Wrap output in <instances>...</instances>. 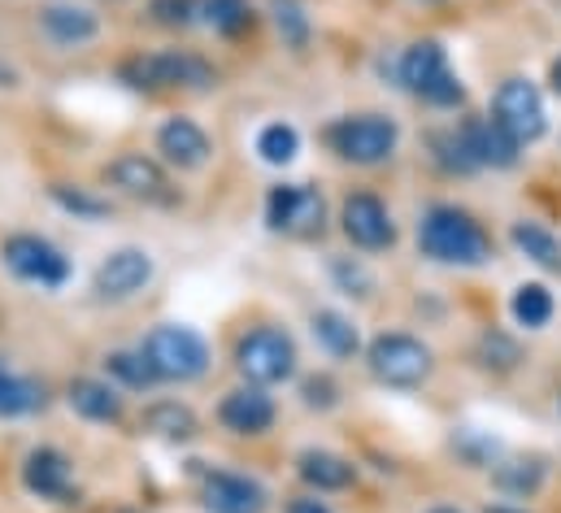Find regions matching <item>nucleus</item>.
Masks as SVG:
<instances>
[{"instance_id": "7ed1b4c3", "label": "nucleus", "mask_w": 561, "mask_h": 513, "mask_svg": "<svg viewBox=\"0 0 561 513\" xmlns=\"http://www.w3.org/2000/svg\"><path fill=\"white\" fill-rule=\"evenodd\" d=\"M123 83L136 88V92H165V88L205 92V88L218 83V70L196 53L165 48V53H140V57L123 61Z\"/></svg>"}, {"instance_id": "72a5a7b5", "label": "nucleus", "mask_w": 561, "mask_h": 513, "mask_svg": "<svg viewBox=\"0 0 561 513\" xmlns=\"http://www.w3.org/2000/svg\"><path fill=\"white\" fill-rule=\"evenodd\" d=\"M479 362L488 371H514L523 362V349L510 335H501V331H483L479 335Z\"/></svg>"}, {"instance_id": "a211bd4d", "label": "nucleus", "mask_w": 561, "mask_h": 513, "mask_svg": "<svg viewBox=\"0 0 561 513\" xmlns=\"http://www.w3.org/2000/svg\"><path fill=\"white\" fill-rule=\"evenodd\" d=\"M157 152H161L165 166L201 170V166L209 161L214 144H209V135H205L201 123H192V118H170V123H161V130H157Z\"/></svg>"}, {"instance_id": "393cba45", "label": "nucleus", "mask_w": 561, "mask_h": 513, "mask_svg": "<svg viewBox=\"0 0 561 513\" xmlns=\"http://www.w3.org/2000/svg\"><path fill=\"white\" fill-rule=\"evenodd\" d=\"M510 314H514L518 327L545 331V327L553 322V314H558V300H553V292H549L545 283H523V287L514 292V300H510Z\"/></svg>"}, {"instance_id": "58836bf2", "label": "nucleus", "mask_w": 561, "mask_h": 513, "mask_svg": "<svg viewBox=\"0 0 561 513\" xmlns=\"http://www.w3.org/2000/svg\"><path fill=\"white\" fill-rule=\"evenodd\" d=\"M549 88H553V92L561 96V57L553 61V66H549Z\"/></svg>"}, {"instance_id": "4be33fe9", "label": "nucleus", "mask_w": 561, "mask_h": 513, "mask_svg": "<svg viewBox=\"0 0 561 513\" xmlns=\"http://www.w3.org/2000/svg\"><path fill=\"white\" fill-rule=\"evenodd\" d=\"M144 431H152V435H161V440H170V444H187V440H196L201 422H196V413H192L187 404H179V400H157V404L144 409Z\"/></svg>"}, {"instance_id": "c9c22d12", "label": "nucleus", "mask_w": 561, "mask_h": 513, "mask_svg": "<svg viewBox=\"0 0 561 513\" xmlns=\"http://www.w3.org/2000/svg\"><path fill=\"white\" fill-rule=\"evenodd\" d=\"M300 400H305V409H335L340 404V384L331 375H309L300 384Z\"/></svg>"}, {"instance_id": "ea45409f", "label": "nucleus", "mask_w": 561, "mask_h": 513, "mask_svg": "<svg viewBox=\"0 0 561 513\" xmlns=\"http://www.w3.org/2000/svg\"><path fill=\"white\" fill-rule=\"evenodd\" d=\"M488 513H527V510H514V505H492Z\"/></svg>"}, {"instance_id": "0eeeda50", "label": "nucleus", "mask_w": 561, "mask_h": 513, "mask_svg": "<svg viewBox=\"0 0 561 513\" xmlns=\"http://www.w3.org/2000/svg\"><path fill=\"white\" fill-rule=\"evenodd\" d=\"M236 366L249 384L275 387L287 384L296 375V344L279 327H253L249 335H240L236 344Z\"/></svg>"}, {"instance_id": "5701e85b", "label": "nucleus", "mask_w": 561, "mask_h": 513, "mask_svg": "<svg viewBox=\"0 0 561 513\" xmlns=\"http://www.w3.org/2000/svg\"><path fill=\"white\" fill-rule=\"evenodd\" d=\"M510 240H514L518 253L527 256V261H536L540 270L561 274V240L549 227H540V223H514L510 227Z\"/></svg>"}, {"instance_id": "dca6fc26", "label": "nucleus", "mask_w": 561, "mask_h": 513, "mask_svg": "<svg viewBox=\"0 0 561 513\" xmlns=\"http://www.w3.org/2000/svg\"><path fill=\"white\" fill-rule=\"evenodd\" d=\"M457 127H461V139H466V148H470V157H474L479 170H483V166H492V170H514V166H518L523 144L501 127L492 114H488V118H466V123H457Z\"/></svg>"}, {"instance_id": "bb28decb", "label": "nucleus", "mask_w": 561, "mask_h": 513, "mask_svg": "<svg viewBox=\"0 0 561 513\" xmlns=\"http://www.w3.org/2000/svg\"><path fill=\"white\" fill-rule=\"evenodd\" d=\"M492 483H496L505 497H531V492H540V483H545V461H540V457L505 461V466L492 470Z\"/></svg>"}, {"instance_id": "20e7f679", "label": "nucleus", "mask_w": 561, "mask_h": 513, "mask_svg": "<svg viewBox=\"0 0 561 513\" xmlns=\"http://www.w3.org/2000/svg\"><path fill=\"white\" fill-rule=\"evenodd\" d=\"M140 353L148 357V366L161 384H192L209 371V344L192 327H174V322L152 327Z\"/></svg>"}, {"instance_id": "79ce46f5", "label": "nucleus", "mask_w": 561, "mask_h": 513, "mask_svg": "<svg viewBox=\"0 0 561 513\" xmlns=\"http://www.w3.org/2000/svg\"><path fill=\"white\" fill-rule=\"evenodd\" d=\"M422 4H435V0H422Z\"/></svg>"}, {"instance_id": "cd10ccee", "label": "nucleus", "mask_w": 561, "mask_h": 513, "mask_svg": "<svg viewBox=\"0 0 561 513\" xmlns=\"http://www.w3.org/2000/svg\"><path fill=\"white\" fill-rule=\"evenodd\" d=\"M39 404H44V391L31 379L0 371V418H22V413H35Z\"/></svg>"}, {"instance_id": "6e6552de", "label": "nucleus", "mask_w": 561, "mask_h": 513, "mask_svg": "<svg viewBox=\"0 0 561 513\" xmlns=\"http://www.w3.org/2000/svg\"><path fill=\"white\" fill-rule=\"evenodd\" d=\"M0 256L13 270V278H22V283H35V287H66L70 283V256L44 236H9L0 244Z\"/></svg>"}, {"instance_id": "2f4dec72", "label": "nucleus", "mask_w": 561, "mask_h": 513, "mask_svg": "<svg viewBox=\"0 0 561 513\" xmlns=\"http://www.w3.org/2000/svg\"><path fill=\"white\" fill-rule=\"evenodd\" d=\"M105 371L123 387H131V391H144V387L161 384V379L152 375V366H148L144 353H110V357H105Z\"/></svg>"}, {"instance_id": "a19ab883", "label": "nucleus", "mask_w": 561, "mask_h": 513, "mask_svg": "<svg viewBox=\"0 0 561 513\" xmlns=\"http://www.w3.org/2000/svg\"><path fill=\"white\" fill-rule=\"evenodd\" d=\"M426 513H461V510H453V505H435V510H426Z\"/></svg>"}, {"instance_id": "f3484780", "label": "nucleus", "mask_w": 561, "mask_h": 513, "mask_svg": "<svg viewBox=\"0 0 561 513\" xmlns=\"http://www.w3.org/2000/svg\"><path fill=\"white\" fill-rule=\"evenodd\" d=\"M152 278V256L144 249H114L96 270V296L101 300H131Z\"/></svg>"}, {"instance_id": "f704fd0d", "label": "nucleus", "mask_w": 561, "mask_h": 513, "mask_svg": "<svg viewBox=\"0 0 561 513\" xmlns=\"http://www.w3.org/2000/svg\"><path fill=\"white\" fill-rule=\"evenodd\" d=\"M148 13H152V22H161V26H192V22L201 18V4H196V0H152Z\"/></svg>"}, {"instance_id": "9d476101", "label": "nucleus", "mask_w": 561, "mask_h": 513, "mask_svg": "<svg viewBox=\"0 0 561 513\" xmlns=\"http://www.w3.org/2000/svg\"><path fill=\"white\" fill-rule=\"evenodd\" d=\"M340 231L362 253H388L397 244V223H392L388 205L375 192L344 196V205H340Z\"/></svg>"}, {"instance_id": "e433bc0d", "label": "nucleus", "mask_w": 561, "mask_h": 513, "mask_svg": "<svg viewBox=\"0 0 561 513\" xmlns=\"http://www.w3.org/2000/svg\"><path fill=\"white\" fill-rule=\"evenodd\" d=\"M331 274H335V283H340L348 296H370V287H375V278L366 274V265H362V261H348V256H340V261L331 265Z\"/></svg>"}, {"instance_id": "f257e3e1", "label": "nucleus", "mask_w": 561, "mask_h": 513, "mask_svg": "<svg viewBox=\"0 0 561 513\" xmlns=\"http://www.w3.org/2000/svg\"><path fill=\"white\" fill-rule=\"evenodd\" d=\"M419 249L435 265H461V270H479L496 256V244L488 236V227L457 209V205H431L419 223Z\"/></svg>"}, {"instance_id": "aec40b11", "label": "nucleus", "mask_w": 561, "mask_h": 513, "mask_svg": "<svg viewBox=\"0 0 561 513\" xmlns=\"http://www.w3.org/2000/svg\"><path fill=\"white\" fill-rule=\"evenodd\" d=\"M39 26H44V35L53 44H66V48H79V44L96 39V31H101L96 13L83 9V4H48L39 13Z\"/></svg>"}, {"instance_id": "473e14b6", "label": "nucleus", "mask_w": 561, "mask_h": 513, "mask_svg": "<svg viewBox=\"0 0 561 513\" xmlns=\"http://www.w3.org/2000/svg\"><path fill=\"white\" fill-rule=\"evenodd\" d=\"M53 201L66 209V214H75V218H88V223H96V218H110V201H101V196H92V192H83V187H70V183H53Z\"/></svg>"}, {"instance_id": "f8f14e48", "label": "nucleus", "mask_w": 561, "mask_h": 513, "mask_svg": "<svg viewBox=\"0 0 561 513\" xmlns=\"http://www.w3.org/2000/svg\"><path fill=\"white\" fill-rule=\"evenodd\" d=\"M22 488L39 501H57V505H70L75 501V470H70V457L61 448H31L26 461H22Z\"/></svg>"}, {"instance_id": "412c9836", "label": "nucleus", "mask_w": 561, "mask_h": 513, "mask_svg": "<svg viewBox=\"0 0 561 513\" xmlns=\"http://www.w3.org/2000/svg\"><path fill=\"white\" fill-rule=\"evenodd\" d=\"M70 409L79 418H88V422H105V426L123 422V396H118V387L101 384V379H75L70 384Z\"/></svg>"}, {"instance_id": "423d86ee", "label": "nucleus", "mask_w": 561, "mask_h": 513, "mask_svg": "<svg viewBox=\"0 0 561 513\" xmlns=\"http://www.w3.org/2000/svg\"><path fill=\"white\" fill-rule=\"evenodd\" d=\"M327 144L340 161L383 166V161H392V152L401 144V127L383 114H348V118H335L327 127Z\"/></svg>"}, {"instance_id": "c756f323", "label": "nucleus", "mask_w": 561, "mask_h": 513, "mask_svg": "<svg viewBox=\"0 0 561 513\" xmlns=\"http://www.w3.org/2000/svg\"><path fill=\"white\" fill-rule=\"evenodd\" d=\"M271 13H275V26H279L283 44H287L291 53L309 48L313 26H309V13H305V4H300V0H271Z\"/></svg>"}, {"instance_id": "b1692460", "label": "nucleus", "mask_w": 561, "mask_h": 513, "mask_svg": "<svg viewBox=\"0 0 561 513\" xmlns=\"http://www.w3.org/2000/svg\"><path fill=\"white\" fill-rule=\"evenodd\" d=\"M309 327H313V340H318L331 357H353V353L362 349V335H357L353 318H344L340 309H318Z\"/></svg>"}, {"instance_id": "9b49d317", "label": "nucleus", "mask_w": 561, "mask_h": 513, "mask_svg": "<svg viewBox=\"0 0 561 513\" xmlns=\"http://www.w3.org/2000/svg\"><path fill=\"white\" fill-rule=\"evenodd\" d=\"M266 223L283 236H318L327 223V201L309 183H279L266 196Z\"/></svg>"}, {"instance_id": "2eb2a0df", "label": "nucleus", "mask_w": 561, "mask_h": 513, "mask_svg": "<svg viewBox=\"0 0 561 513\" xmlns=\"http://www.w3.org/2000/svg\"><path fill=\"white\" fill-rule=\"evenodd\" d=\"M275 418H279L275 400L266 396V387L257 384H244L236 387V391H227L222 404H218V422L227 431H236V435H266L275 426Z\"/></svg>"}, {"instance_id": "1a4fd4ad", "label": "nucleus", "mask_w": 561, "mask_h": 513, "mask_svg": "<svg viewBox=\"0 0 561 513\" xmlns=\"http://www.w3.org/2000/svg\"><path fill=\"white\" fill-rule=\"evenodd\" d=\"M492 118L510 130L518 144H536L549 130V110L545 96L531 79H505L492 96Z\"/></svg>"}, {"instance_id": "4c0bfd02", "label": "nucleus", "mask_w": 561, "mask_h": 513, "mask_svg": "<svg viewBox=\"0 0 561 513\" xmlns=\"http://www.w3.org/2000/svg\"><path fill=\"white\" fill-rule=\"evenodd\" d=\"M287 513H331V505L318 501V497H296V501L287 505Z\"/></svg>"}, {"instance_id": "6ab92c4d", "label": "nucleus", "mask_w": 561, "mask_h": 513, "mask_svg": "<svg viewBox=\"0 0 561 513\" xmlns=\"http://www.w3.org/2000/svg\"><path fill=\"white\" fill-rule=\"evenodd\" d=\"M296 475L313 488V492H344L357 483V466L340 453H327V448H305L296 457Z\"/></svg>"}, {"instance_id": "f03ea898", "label": "nucleus", "mask_w": 561, "mask_h": 513, "mask_svg": "<svg viewBox=\"0 0 561 513\" xmlns=\"http://www.w3.org/2000/svg\"><path fill=\"white\" fill-rule=\"evenodd\" d=\"M397 79L410 96H419L431 110H457L466 101V83L453 75L448 66V48L439 39H419L401 53L397 61Z\"/></svg>"}, {"instance_id": "a878e982", "label": "nucleus", "mask_w": 561, "mask_h": 513, "mask_svg": "<svg viewBox=\"0 0 561 513\" xmlns=\"http://www.w3.org/2000/svg\"><path fill=\"white\" fill-rule=\"evenodd\" d=\"M201 18L214 35L222 39H236L253 26V4L249 0H201Z\"/></svg>"}, {"instance_id": "7c9ffc66", "label": "nucleus", "mask_w": 561, "mask_h": 513, "mask_svg": "<svg viewBox=\"0 0 561 513\" xmlns=\"http://www.w3.org/2000/svg\"><path fill=\"white\" fill-rule=\"evenodd\" d=\"M431 148H435V161H439L448 174H470V170H479L474 157H470V148H466V139H461V127H448V130H439V135H431Z\"/></svg>"}, {"instance_id": "4468645a", "label": "nucleus", "mask_w": 561, "mask_h": 513, "mask_svg": "<svg viewBox=\"0 0 561 513\" xmlns=\"http://www.w3.org/2000/svg\"><path fill=\"white\" fill-rule=\"evenodd\" d=\"M201 501H205L209 513H266V505H271L266 488L257 479H249V475H236V470L205 475Z\"/></svg>"}, {"instance_id": "c85d7f7f", "label": "nucleus", "mask_w": 561, "mask_h": 513, "mask_svg": "<svg viewBox=\"0 0 561 513\" xmlns=\"http://www.w3.org/2000/svg\"><path fill=\"white\" fill-rule=\"evenodd\" d=\"M296 152H300V130L291 127V123H271V127H262V135H257V157H262L266 166H291Z\"/></svg>"}, {"instance_id": "39448f33", "label": "nucleus", "mask_w": 561, "mask_h": 513, "mask_svg": "<svg viewBox=\"0 0 561 513\" xmlns=\"http://www.w3.org/2000/svg\"><path fill=\"white\" fill-rule=\"evenodd\" d=\"M366 366L370 375L379 379L383 387H397V391H414L431 379L435 371V353L422 344L419 335L410 331H383L370 340L366 349Z\"/></svg>"}, {"instance_id": "ddd939ff", "label": "nucleus", "mask_w": 561, "mask_h": 513, "mask_svg": "<svg viewBox=\"0 0 561 513\" xmlns=\"http://www.w3.org/2000/svg\"><path fill=\"white\" fill-rule=\"evenodd\" d=\"M105 183H114L123 196L131 201H170V179L161 170V161L144 157V152H123L105 166Z\"/></svg>"}]
</instances>
